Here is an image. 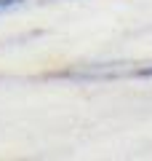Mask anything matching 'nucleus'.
Returning a JSON list of instances; mask_svg holds the SVG:
<instances>
[{"instance_id": "f03ea898", "label": "nucleus", "mask_w": 152, "mask_h": 161, "mask_svg": "<svg viewBox=\"0 0 152 161\" xmlns=\"http://www.w3.org/2000/svg\"><path fill=\"white\" fill-rule=\"evenodd\" d=\"M136 75H139V78H152V67H141V70H136Z\"/></svg>"}, {"instance_id": "f257e3e1", "label": "nucleus", "mask_w": 152, "mask_h": 161, "mask_svg": "<svg viewBox=\"0 0 152 161\" xmlns=\"http://www.w3.org/2000/svg\"><path fill=\"white\" fill-rule=\"evenodd\" d=\"M24 0H0V11H8V8H16V6H22Z\"/></svg>"}]
</instances>
